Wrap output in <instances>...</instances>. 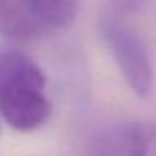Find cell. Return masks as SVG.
Instances as JSON below:
<instances>
[{"label": "cell", "mask_w": 156, "mask_h": 156, "mask_svg": "<svg viewBox=\"0 0 156 156\" xmlns=\"http://www.w3.org/2000/svg\"><path fill=\"white\" fill-rule=\"evenodd\" d=\"M144 143L146 156H156V128L144 124Z\"/></svg>", "instance_id": "cell-6"}, {"label": "cell", "mask_w": 156, "mask_h": 156, "mask_svg": "<svg viewBox=\"0 0 156 156\" xmlns=\"http://www.w3.org/2000/svg\"><path fill=\"white\" fill-rule=\"evenodd\" d=\"M101 32L128 86L136 96L146 98L153 89V62L143 39L116 14L101 19Z\"/></svg>", "instance_id": "cell-3"}, {"label": "cell", "mask_w": 156, "mask_h": 156, "mask_svg": "<svg viewBox=\"0 0 156 156\" xmlns=\"http://www.w3.org/2000/svg\"><path fill=\"white\" fill-rule=\"evenodd\" d=\"M87 156H146L144 124L121 122L104 128L92 138Z\"/></svg>", "instance_id": "cell-4"}, {"label": "cell", "mask_w": 156, "mask_h": 156, "mask_svg": "<svg viewBox=\"0 0 156 156\" xmlns=\"http://www.w3.org/2000/svg\"><path fill=\"white\" fill-rule=\"evenodd\" d=\"M51 111L41 66L24 52L0 51V114L5 121L17 131H32Z\"/></svg>", "instance_id": "cell-1"}, {"label": "cell", "mask_w": 156, "mask_h": 156, "mask_svg": "<svg viewBox=\"0 0 156 156\" xmlns=\"http://www.w3.org/2000/svg\"><path fill=\"white\" fill-rule=\"evenodd\" d=\"M81 0H0V35L37 39L76 19Z\"/></svg>", "instance_id": "cell-2"}, {"label": "cell", "mask_w": 156, "mask_h": 156, "mask_svg": "<svg viewBox=\"0 0 156 156\" xmlns=\"http://www.w3.org/2000/svg\"><path fill=\"white\" fill-rule=\"evenodd\" d=\"M112 14L116 15H134L148 7L149 0H109Z\"/></svg>", "instance_id": "cell-5"}]
</instances>
